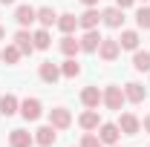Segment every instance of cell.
Listing matches in <instances>:
<instances>
[{"label":"cell","mask_w":150,"mask_h":147,"mask_svg":"<svg viewBox=\"0 0 150 147\" xmlns=\"http://www.w3.org/2000/svg\"><path fill=\"white\" fill-rule=\"evenodd\" d=\"M124 101H127V98H124V90H121V87H115V84L104 87V101H101V104H104L107 110H115V112H121Z\"/></svg>","instance_id":"6da1fadb"},{"label":"cell","mask_w":150,"mask_h":147,"mask_svg":"<svg viewBox=\"0 0 150 147\" xmlns=\"http://www.w3.org/2000/svg\"><path fill=\"white\" fill-rule=\"evenodd\" d=\"M98 55H101V61L112 64L115 58L121 55V46H118V40H115V37H101V43H98Z\"/></svg>","instance_id":"7a4b0ae2"},{"label":"cell","mask_w":150,"mask_h":147,"mask_svg":"<svg viewBox=\"0 0 150 147\" xmlns=\"http://www.w3.org/2000/svg\"><path fill=\"white\" fill-rule=\"evenodd\" d=\"M20 115H23L26 121H38V118L43 115L40 98H23V101H20Z\"/></svg>","instance_id":"3957f363"},{"label":"cell","mask_w":150,"mask_h":147,"mask_svg":"<svg viewBox=\"0 0 150 147\" xmlns=\"http://www.w3.org/2000/svg\"><path fill=\"white\" fill-rule=\"evenodd\" d=\"M115 124H118V130H121L124 136H139V133H142V121H139V115H133V112H121Z\"/></svg>","instance_id":"277c9868"},{"label":"cell","mask_w":150,"mask_h":147,"mask_svg":"<svg viewBox=\"0 0 150 147\" xmlns=\"http://www.w3.org/2000/svg\"><path fill=\"white\" fill-rule=\"evenodd\" d=\"M98 139H101V144H118V139H121V130L118 124H110V121H101L98 124Z\"/></svg>","instance_id":"5b68a950"},{"label":"cell","mask_w":150,"mask_h":147,"mask_svg":"<svg viewBox=\"0 0 150 147\" xmlns=\"http://www.w3.org/2000/svg\"><path fill=\"white\" fill-rule=\"evenodd\" d=\"M104 101V90H98V87H84L81 90V104L87 107V110H98V104Z\"/></svg>","instance_id":"8992f818"},{"label":"cell","mask_w":150,"mask_h":147,"mask_svg":"<svg viewBox=\"0 0 150 147\" xmlns=\"http://www.w3.org/2000/svg\"><path fill=\"white\" fill-rule=\"evenodd\" d=\"M49 124L55 130H67L72 124V112L67 110V107H52V110H49Z\"/></svg>","instance_id":"52a82bcc"},{"label":"cell","mask_w":150,"mask_h":147,"mask_svg":"<svg viewBox=\"0 0 150 147\" xmlns=\"http://www.w3.org/2000/svg\"><path fill=\"white\" fill-rule=\"evenodd\" d=\"M55 141H58V130L52 124H43V127L35 130V144L38 147H52Z\"/></svg>","instance_id":"ba28073f"},{"label":"cell","mask_w":150,"mask_h":147,"mask_svg":"<svg viewBox=\"0 0 150 147\" xmlns=\"http://www.w3.org/2000/svg\"><path fill=\"white\" fill-rule=\"evenodd\" d=\"M101 20H104L110 29H121V26H124V9H118V6H107V9L101 12Z\"/></svg>","instance_id":"9c48e42d"},{"label":"cell","mask_w":150,"mask_h":147,"mask_svg":"<svg viewBox=\"0 0 150 147\" xmlns=\"http://www.w3.org/2000/svg\"><path fill=\"white\" fill-rule=\"evenodd\" d=\"M121 90H124V98H127L130 104H142V101L147 98V90H144V84H139V81H130V84H124Z\"/></svg>","instance_id":"30bf717a"},{"label":"cell","mask_w":150,"mask_h":147,"mask_svg":"<svg viewBox=\"0 0 150 147\" xmlns=\"http://www.w3.org/2000/svg\"><path fill=\"white\" fill-rule=\"evenodd\" d=\"M32 144H35V133H29L23 127L9 133V147H32Z\"/></svg>","instance_id":"8fae6325"},{"label":"cell","mask_w":150,"mask_h":147,"mask_svg":"<svg viewBox=\"0 0 150 147\" xmlns=\"http://www.w3.org/2000/svg\"><path fill=\"white\" fill-rule=\"evenodd\" d=\"M15 20L20 23V29H26V26H32L38 20V9H32L29 3H20L18 9H15Z\"/></svg>","instance_id":"7c38bea8"},{"label":"cell","mask_w":150,"mask_h":147,"mask_svg":"<svg viewBox=\"0 0 150 147\" xmlns=\"http://www.w3.org/2000/svg\"><path fill=\"white\" fill-rule=\"evenodd\" d=\"M98 23H101V12L95 9V6H87V12L84 15H78V26L87 32V29H98Z\"/></svg>","instance_id":"4fadbf2b"},{"label":"cell","mask_w":150,"mask_h":147,"mask_svg":"<svg viewBox=\"0 0 150 147\" xmlns=\"http://www.w3.org/2000/svg\"><path fill=\"white\" fill-rule=\"evenodd\" d=\"M15 46L20 49V55H32V52H35L32 32H29V29H20V32H15Z\"/></svg>","instance_id":"5bb4252c"},{"label":"cell","mask_w":150,"mask_h":147,"mask_svg":"<svg viewBox=\"0 0 150 147\" xmlns=\"http://www.w3.org/2000/svg\"><path fill=\"white\" fill-rule=\"evenodd\" d=\"M38 75H40V81H43V84H55L58 78H61V66L52 64V61H43V64L38 66Z\"/></svg>","instance_id":"9a60e30c"},{"label":"cell","mask_w":150,"mask_h":147,"mask_svg":"<svg viewBox=\"0 0 150 147\" xmlns=\"http://www.w3.org/2000/svg\"><path fill=\"white\" fill-rule=\"evenodd\" d=\"M78 43H81V52H98V43H101L98 29H87L84 35L78 37Z\"/></svg>","instance_id":"2e32d148"},{"label":"cell","mask_w":150,"mask_h":147,"mask_svg":"<svg viewBox=\"0 0 150 147\" xmlns=\"http://www.w3.org/2000/svg\"><path fill=\"white\" fill-rule=\"evenodd\" d=\"M15 112H20V101L12 95V92L0 95V115H3V118H12Z\"/></svg>","instance_id":"e0dca14e"},{"label":"cell","mask_w":150,"mask_h":147,"mask_svg":"<svg viewBox=\"0 0 150 147\" xmlns=\"http://www.w3.org/2000/svg\"><path fill=\"white\" fill-rule=\"evenodd\" d=\"M78 124H81V130H87V133L98 130V124H101V115H98V110H84L81 115H78Z\"/></svg>","instance_id":"ac0fdd59"},{"label":"cell","mask_w":150,"mask_h":147,"mask_svg":"<svg viewBox=\"0 0 150 147\" xmlns=\"http://www.w3.org/2000/svg\"><path fill=\"white\" fill-rule=\"evenodd\" d=\"M38 23H40L43 29L55 26V23H58V12L52 9V6H40V9H38Z\"/></svg>","instance_id":"d6986e66"},{"label":"cell","mask_w":150,"mask_h":147,"mask_svg":"<svg viewBox=\"0 0 150 147\" xmlns=\"http://www.w3.org/2000/svg\"><path fill=\"white\" fill-rule=\"evenodd\" d=\"M118 46H121V49L136 52V49H139V32H136V29H124L121 37H118Z\"/></svg>","instance_id":"ffe728a7"},{"label":"cell","mask_w":150,"mask_h":147,"mask_svg":"<svg viewBox=\"0 0 150 147\" xmlns=\"http://www.w3.org/2000/svg\"><path fill=\"white\" fill-rule=\"evenodd\" d=\"M61 52H64L67 58H75L78 52H81V43H78V37L64 35V37H61Z\"/></svg>","instance_id":"44dd1931"},{"label":"cell","mask_w":150,"mask_h":147,"mask_svg":"<svg viewBox=\"0 0 150 147\" xmlns=\"http://www.w3.org/2000/svg\"><path fill=\"white\" fill-rule=\"evenodd\" d=\"M58 29H61L64 35H72L75 29H78V18L69 15V12H67V15H58Z\"/></svg>","instance_id":"7402d4cb"},{"label":"cell","mask_w":150,"mask_h":147,"mask_svg":"<svg viewBox=\"0 0 150 147\" xmlns=\"http://www.w3.org/2000/svg\"><path fill=\"white\" fill-rule=\"evenodd\" d=\"M32 40H35V49H49L52 46V35H49V29H38V32H32Z\"/></svg>","instance_id":"603a6c76"},{"label":"cell","mask_w":150,"mask_h":147,"mask_svg":"<svg viewBox=\"0 0 150 147\" xmlns=\"http://www.w3.org/2000/svg\"><path fill=\"white\" fill-rule=\"evenodd\" d=\"M133 69H136V72H150V52L136 49V55H133Z\"/></svg>","instance_id":"cb8c5ba5"},{"label":"cell","mask_w":150,"mask_h":147,"mask_svg":"<svg viewBox=\"0 0 150 147\" xmlns=\"http://www.w3.org/2000/svg\"><path fill=\"white\" fill-rule=\"evenodd\" d=\"M61 75H64V78H78V75H81V64H78L75 58H67V61L61 64Z\"/></svg>","instance_id":"d4e9b609"},{"label":"cell","mask_w":150,"mask_h":147,"mask_svg":"<svg viewBox=\"0 0 150 147\" xmlns=\"http://www.w3.org/2000/svg\"><path fill=\"white\" fill-rule=\"evenodd\" d=\"M0 61H6V64H18L20 61V49L15 43H9L6 49H0Z\"/></svg>","instance_id":"484cf974"},{"label":"cell","mask_w":150,"mask_h":147,"mask_svg":"<svg viewBox=\"0 0 150 147\" xmlns=\"http://www.w3.org/2000/svg\"><path fill=\"white\" fill-rule=\"evenodd\" d=\"M136 23H139V29H150V6H142L136 12Z\"/></svg>","instance_id":"4316f807"},{"label":"cell","mask_w":150,"mask_h":147,"mask_svg":"<svg viewBox=\"0 0 150 147\" xmlns=\"http://www.w3.org/2000/svg\"><path fill=\"white\" fill-rule=\"evenodd\" d=\"M78 147H104V144H101V139H98L95 133H84V139H81Z\"/></svg>","instance_id":"83f0119b"},{"label":"cell","mask_w":150,"mask_h":147,"mask_svg":"<svg viewBox=\"0 0 150 147\" xmlns=\"http://www.w3.org/2000/svg\"><path fill=\"white\" fill-rule=\"evenodd\" d=\"M133 3H136V0H115V6H118V9H130Z\"/></svg>","instance_id":"f1b7e54d"},{"label":"cell","mask_w":150,"mask_h":147,"mask_svg":"<svg viewBox=\"0 0 150 147\" xmlns=\"http://www.w3.org/2000/svg\"><path fill=\"white\" fill-rule=\"evenodd\" d=\"M142 127H144V133H147V136H150V112H147V115H144V121H142Z\"/></svg>","instance_id":"f546056e"},{"label":"cell","mask_w":150,"mask_h":147,"mask_svg":"<svg viewBox=\"0 0 150 147\" xmlns=\"http://www.w3.org/2000/svg\"><path fill=\"white\" fill-rule=\"evenodd\" d=\"M81 3H84V6H95L98 0H81Z\"/></svg>","instance_id":"4dcf8cb0"},{"label":"cell","mask_w":150,"mask_h":147,"mask_svg":"<svg viewBox=\"0 0 150 147\" xmlns=\"http://www.w3.org/2000/svg\"><path fill=\"white\" fill-rule=\"evenodd\" d=\"M0 3H3V6H12V3H15V0H0Z\"/></svg>","instance_id":"1f68e13d"},{"label":"cell","mask_w":150,"mask_h":147,"mask_svg":"<svg viewBox=\"0 0 150 147\" xmlns=\"http://www.w3.org/2000/svg\"><path fill=\"white\" fill-rule=\"evenodd\" d=\"M3 37H6V29H3V26H0V40H3Z\"/></svg>","instance_id":"d6a6232c"},{"label":"cell","mask_w":150,"mask_h":147,"mask_svg":"<svg viewBox=\"0 0 150 147\" xmlns=\"http://www.w3.org/2000/svg\"><path fill=\"white\" fill-rule=\"evenodd\" d=\"M107 147H118V144H107Z\"/></svg>","instance_id":"836d02e7"},{"label":"cell","mask_w":150,"mask_h":147,"mask_svg":"<svg viewBox=\"0 0 150 147\" xmlns=\"http://www.w3.org/2000/svg\"><path fill=\"white\" fill-rule=\"evenodd\" d=\"M144 3H147V0H144Z\"/></svg>","instance_id":"e575fe53"}]
</instances>
